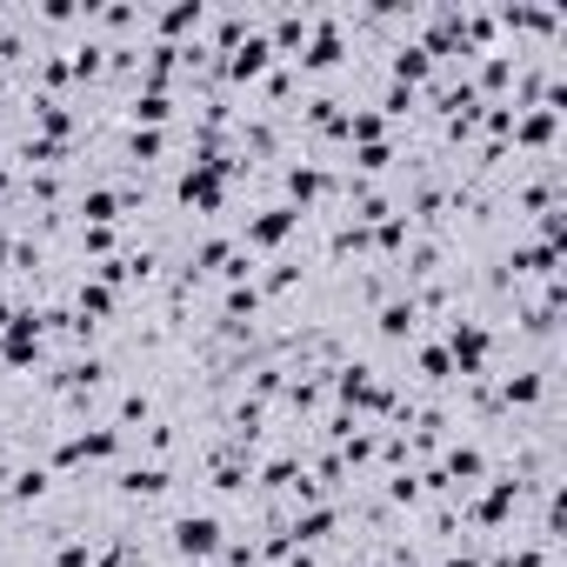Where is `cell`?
Listing matches in <instances>:
<instances>
[{
    "mask_svg": "<svg viewBox=\"0 0 567 567\" xmlns=\"http://www.w3.org/2000/svg\"><path fill=\"white\" fill-rule=\"evenodd\" d=\"M295 227H301V214L280 200V207H267V214H254V220H247V247H280Z\"/></svg>",
    "mask_w": 567,
    "mask_h": 567,
    "instance_id": "obj_3",
    "label": "cell"
},
{
    "mask_svg": "<svg viewBox=\"0 0 567 567\" xmlns=\"http://www.w3.org/2000/svg\"><path fill=\"white\" fill-rule=\"evenodd\" d=\"M220 534H227L220 514H181V520H174V554H181V560H207V554L220 547Z\"/></svg>",
    "mask_w": 567,
    "mask_h": 567,
    "instance_id": "obj_1",
    "label": "cell"
},
{
    "mask_svg": "<svg viewBox=\"0 0 567 567\" xmlns=\"http://www.w3.org/2000/svg\"><path fill=\"white\" fill-rule=\"evenodd\" d=\"M414 321H421V301L408 295V301H388L374 328H381V341H414Z\"/></svg>",
    "mask_w": 567,
    "mask_h": 567,
    "instance_id": "obj_5",
    "label": "cell"
},
{
    "mask_svg": "<svg viewBox=\"0 0 567 567\" xmlns=\"http://www.w3.org/2000/svg\"><path fill=\"white\" fill-rule=\"evenodd\" d=\"M48 481H54L48 467H21V474H14V487H8V501H14V507H28V501H41V494H48Z\"/></svg>",
    "mask_w": 567,
    "mask_h": 567,
    "instance_id": "obj_8",
    "label": "cell"
},
{
    "mask_svg": "<svg viewBox=\"0 0 567 567\" xmlns=\"http://www.w3.org/2000/svg\"><path fill=\"white\" fill-rule=\"evenodd\" d=\"M295 280H301V260H274V267H267V280H260V301H267V295H288Z\"/></svg>",
    "mask_w": 567,
    "mask_h": 567,
    "instance_id": "obj_10",
    "label": "cell"
},
{
    "mask_svg": "<svg viewBox=\"0 0 567 567\" xmlns=\"http://www.w3.org/2000/svg\"><path fill=\"white\" fill-rule=\"evenodd\" d=\"M267 68H274V48H267L260 34H247V41L220 61V74H227V81H254V74H267Z\"/></svg>",
    "mask_w": 567,
    "mask_h": 567,
    "instance_id": "obj_4",
    "label": "cell"
},
{
    "mask_svg": "<svg viewBox=\"0 0 567 567\" xmlns=\"http://www.w3.org/2000/svg\"><path fill=\"white\" fill-rule=\"evenodd\" d=\"M114 494H121V501H167V494H174V474H167L161 461H141V467H127V474L114 481Z\"/></svg>",
    "mask_w": 567,
    "mask_h": 567,
    "instance_id": "obj_2",
    "label": "cell"
},
{
    "mask_svg": "<svg viewBox=\"0 0 567 567\" xmlns=\"http://www.w3.org/2000/svg\"><path fill=\"white\" fill-rule=\"evenodd\" d=\"M74 454H81V461H114V454H121V427H94V434H74Z\"/></svg>",
    "mask_w": 567,
    "mask_h": 567,
    "instance_id": "obj_7",
    "label": "cell"
},
{
    "mask_svg": "<svg viewBox=\"0 0 567 567\" xmlns=\"http://www.w3.org/2000/svg\"><path fill=\"white\" fill-rule=\"evenodd\" d=\"M421 368H427V381H447V374H454V361H447L441 348H427V354H421Z\"/></svg>",
    "mask_w": 567,
    "mask_h": 567,
    "instance_id": "obj_12",
    "label": "cell"
},
{
    "mask_svg": "<svg viewBox=\"0 0 567 567\" xmlns=\"http://www.w3.org/2000/svg\"><path fill=\"white\" fill-rule=\"evenodd\" d=\"M427 68H434V61H427V54H421L414 41H401V48H394V61H388L394 87H414V81H427Z\"/></svg>",
    "mask_w": 567,
    "mask_h": 567,
    "instance_id": "obj_6",
    "label": "cell"
},
{
    "mask_svg": "<svg viewBox=\"0 0 567 567\" xmlns=\"http://www.w3.org/2000/svg\"><path fill=\"white\" fill-rule=\"evenodd\" d=\"M447 567H474V560H447Z\"/></svg>",
    "mask_w": 567,
    "mask_h": 567,
    "instance_id": "obj_13",
    "label": "cell"
},
{
    "mask_svg": "<svg viewBox=\"0 0 567 567\" xmlns=\"http://www.w3.org/2000/svg\"><path fill=\"white\" fill-rule=\"evenodd\" d=\"M501 401H507V408L540 401V374H507V381H501Z\"/></svg>",
    "mask_w": 567,
    "mask_h": 567,
    "instance_id": "obj_9",
    "label": "cell"
},
{
    "mask_svg": "<svg viewBox=\"0 0 567 567\" xmlns=\"http://www.w3.org/2000/svg\"><path fill=\"white\" fill-rule=\"evenodd\" d=\"M161 28H167V34H181V28H200V0H194V8H167V14H161Z\"/></svg>",
    "mask_w": 567,
    "mask_h": 567,
    "instance_id": "obj_11",
    "label": "cell"
}]
</instances>
